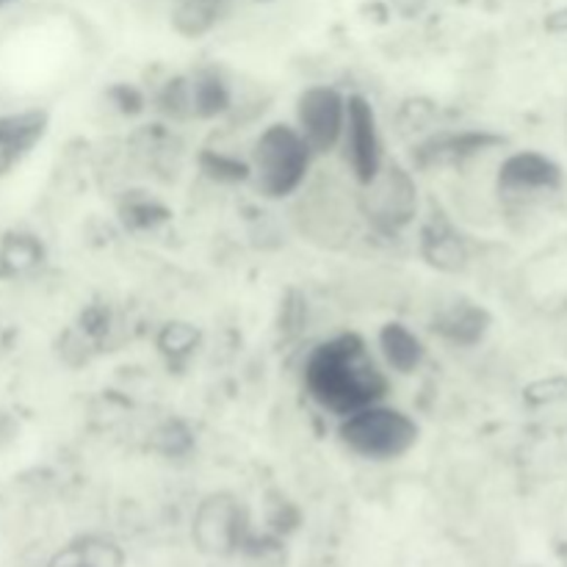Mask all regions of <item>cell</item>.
Segmentation results:
<instances>
[{"instance_id":"1","label":"cell","mask_w":567,"mask_h":567,"mask_svg":"<svg viewBox=\"0 0 567 567\" xmlns=\"http://www.w3.org/2000/svg\"><path fill=\"white\" fill-rule=\"evenodd\" d=\"M302 385L305 393L336 419L385 402L391 391V380L358 332H341L321 341L305 360Z\"/></svg>"},{"instance_id":"2","label":"cell","mask_w":567,"mask_h":567,"mask_svg":"<svg viewBox=\"0 0 567 567\" xmlns=\"http://www.w3.org/2000/svg\"><path fill=\"white\" fill-rule=\"evenodd\" d=\"M249 186L264 199H286L305 186L313 153L288 122H271L249 150Z\"/></svg>"},{"instance_id":"3","label":"cell","mask_w":567,"mask_h":567,"mask_svg":"<svg viewBox=\"0 0 567 567\" xmlns=\"http://www.w3.org/2000/svg\"><path fill=\"white\" fill-rule=\"evenodd\" d=\"M419 437L421 426L415 424V419L385 402L358 410L338 424V441L343 443V449L354 457L374 460V463L404 457L413 452Z\"/></svg>"},{"instance_id":"4","label":"cell","mask_w":567,"mask_h":567,"mask_svg":"<svg viewBox=\"0 0 567 567\" xmlns=\"http://www.w3.org/2000/svg\"><path fill=\"white\" fill-rule=\"evenodd\" d=\"M249 513L233 493L219 491L197 504L192 518V540L205 557L225 559L244 551L249 540Z\"/></svg>"},{"instance_id":"5","label":"cell","mask_w":567,"mask_h":567,"mask_svg":"<svg viewBox=\"0 0 567 567\" xmlns=\"http://www.w3.org/2000/svg\"><path fill=\"white\" fill-rule=\"evenodd\" d=\"M360 208L369 216L371 225L385 236H396L410 227L419 216V186L413 169L385 161L380 175L363 186Z\"/></svg>"},{"instance_id":"6","label":"cell","mask_w":567,"mask_h":567,"mask_svg":"<svg viewBox=\"0 0 567 567\" xmlns=\"http://www.w3.org/2000/svg\"><path fill=\"white\" fill-rule=\"evenodd\" d=\"M343 161L360 188L369 186L385 166V144H382L380 122L374 105L363 94L347 97V125L341 136Z\"/></svg>"},{"instance_id":"7","label":"cell","mask_w":567,"mask_h":567,"mask_svg":"<svg viewBox=\"0 0 567 567\" xmlns=\"http://www.w3.org/2000/svg\"><path fill=\"white\" fill-rule=\"evenodd\" d=\"M343 125H347V94L336 86H308L297 97V131L310 147L313 158L341 147Z\"/></svg>"},{"instance_id":"8","label":"cell","mask_w":567,"mask_h":567,"mask_svg":"<svg viewBox=\"0 0 567 567\" xmlns=\"http://www.w3.org/2000/svg\"><path fill=\"white\" fill-rule=\"evenodd\" d=\"M498 144H504V138L491 131H435L413 147V166L419 169L460 166Z\"/></svg>"},{"instance_id":"9","label":"cell","mask_w":567,"mask_h":567,"mask_svg":"<svg viewBox=\"0 0 567 567\" xmlns=\"http://www.w3.org/2000/svg\"><path fill=\"white\" fill-rule=\"evenodd\" d=\"M48 127L50 114L44 109L0 111V177L11 175L37 150Z\"/></svg>"},{"instance_id":"10","label":"cell","mask_w":567,"mask_h":567,"mask_svg":"<svg viewBox=\"0 0 567 567\" xmlns=\"http://www.w3.org/2000/svg\"><path fill=\"white\" fill-rule=\"evenodd\" d=\"M563 183V169L548 155L524 150L513 153L498 166V188L504 194H535L554 192Z\"/></svg>"},{"instance_id":"11","label":"cell","mask_w":567,"mask_h":567,"mask_svg":"<svg viewBox=\"0 0 567 567\" xmlns=\"http://www.w3.org/2000/svg\"><path fill=\"white\" fill-rule=\"evenodd\" d=\"M419 252L432 269L443 271V275H457L468 264V247L465 238L454 230L452 221L446 216H432L419 236Z\"/></svg>"},{"instance_id":"12","label":"cell","mask_w":567,"mask_h":567,"mask_svg":"<svg viewBox=\"0 0 567 567\" xmlns=\"http://www.w3.org/2000/svg\"><path fill=\"white\" fill-rule=\"evenodd\" d=\"M491 324V313L482 305L463 299V302H454L452 308L441 310L432 330L446 343H454V347H476L487 336Z\"/></svg>"},{"instance_id":"13","label":"cell","mask_w":567,"mask_h":567,"mask_svg":"<svg viewBox=\"0 0 567 567\" xmlns=\"http://www.w3.org/2000/svg\"><path fill=\"white\" fill-rule=\"evenodd\" d=\"M377 347H380V354L388 369L402 377L415 374L426 360L424 341L415 336V330L402 324V321H388V324H382L380 336H377Z\"/></svg>"},{"instance_id":"14","label":"cell","mask_w":567,"mask_h":567,"mask_svg":"<svg viewBox=\"0 0 567 567\" xmlns=\"http://www.w3.org/2000/svg\"><path fill=\"white\" fill-rule=\"evenodd\" d=\"M188 86H192L194 120H221V116H227L233 111V89L216 66H203V70L192 72L188 75Z\"/></svg>"},{"instance_id":"15","label":"cell","mask_w":567,"mask_h":567,"mask_svg":"<svg viewBox=\"0 0 567 567\" xmlns=\"http://www.w3.org/2000/svg\"><path fill=\"white\" fill-rule=\"evenodd\" d=\"M48 258L42 238L28 230H9L0 236V280H17L39 266Z\"/></svg>"},{"instance_id":"16","label":"cell","mask_w":567,"mask_h":567,"mask_svg":"<svg viewBox=\"0 0 567 567\" xmlns=\"http://www.w3.org/2000/svg\"><path fill=\"white\" fill-rule=\"evenodd\" d=\"M125 557L120 548L105 537H78L70 546L61 548L50 567H122Z\"/></svg>"},{"instance_id":"17","label":"cell","mask_w":567,"mask_h":567,"mask_svg":"<svg viewBox=\"0 0 567 567\" xmlns=\"http://www.w3.org/2000/svg\"><path fill=\"white\" fill-rule=\"evenodd\" d=\"M120 219L131 233L158 230L172 219V210L147 192H127L120 203Z\"/></svg>"},{"instance_id":"18","label":"cell","mask_w":567,"mask_h":567,"mask_svg":"<svg viewBox=\"0 0 567 567\" xmlns=\"http://www.w3.org/2000/svg\"><path fill=\"white\" fill-rule=\"evenodd\" d=\"M197 166L203 177L216 186H241L249 183V161L227 153L219 147H203L197 155Z\"/></svg>"},{"instance_id":"19","label":"cell","mask_w":567,"mask_h":567,"mask_svg":"<svg viewBox=\"0 0 567 567\" xmlns=\"http://www.w3.org/2000/svg\"><path fill=\"white\" fill-rule=\"evenodd\" d=\"M199 330L188 321H169V324L161 327L158 338H155V347H158L161 358L169 365H186L194 358V352L199 349Z\"/></svg>"},{"instance_id":"20","label":"cell","mask_w":567,"mask_h":567,"mask_svg":"<svg viewBox=\"0 0 567 567\" xmlns=\"http://www.w3.org/2000/svg\"><path fill=\"white\" fill-rule=\"evenodd\" d=\"M155 109L172 122H192V86H188V75L166 78L164 86L155 92Z\"/></svg>"},{"instance_id":"21","label":"cell","mask_w":567,"mask_h":567,"mask_svg":"<svg viewBox=\"0 0 567 567\" xmlns=\"http://www.w3.org/2000/svg\"><path fill=\"white\" fill-rule=\"evenodd\" d=\"M216 14H219L216 11V0H183L177 6L172 22H175L177 33H183L188 39H197L216 25Z\"/></svg>"},{"instance_id":"22","label":"cell","mask_w":567,"mask_h":567,"mask_svg":"<svg viewBox=\"0 0 567 567\" xmlns=\"http://www.w3.org/2000/svg\"><path fill=\"white\" fill-rule=\"evenodd\" d=\"M150 449L161 457H186L194 449V435L186 421L169 419L150 435Z\"/></svg>"},{"instance_id":"23","label":"cell","mask_w":567,"mask_h":567,"mask_svg":"<svg viewBox=\"0 0 567 567\" xmlns=\"http://www.w3.org/2000/svg\"><path fill=\"white\" fill-rule=\"evenodd\" d=\"M437 120V109L430 100H408L399 111V131L404 136H421V133L432 131Z\"/></svg>"},{"instance_id":"24","label":"cell","mask_w":567,"mask_h":567,"mask_svg":"<svg viewBox=\"0 0 567 567\" xmlns=\"http://www.w3.org/2000/svg\"><path fill=\"white\" fill-rule=\"evenodd\" d=\"M105 97H109L111 105H114V109L125 116L142 114L144 105H147L144 92L138 86H133V83H114V86H109Z\"/></svg>"},{"instance_id":"25","label":"cell","mask_w":567,"mask_h":567,"mask_svg":"<svg viewBox=\"0 0 567 567\" xmlns=\"http://www.w3.org/2000/svg\"><path fill=\"white\" fill-rule=\"evenodd\" d=\"M565 393H567V382L559 380V377H551V380L535 382V385L526 391V399H529L532 404H546V402H557V399H563Z\"/></svg>"},{"instance_id":"26","label":"cell","mask_w":567,"mask_h":567,"mask_svg":"<svg viewBox=\"0 0 567 567\" xmlns=\"http://www.w3.org/2000/svg\"><path fill=\"white\" fill-rule=\"evenodd\" d=\"M280 330L282 332H291L297 330L299 324H302V313H305V299L299 297V293H291V297L286 299V305H282L280 310Z\"/></svg>"},{"instance_id":"27","label":"cell","mask_w":567,"mask_h":567,"mask_svg":"<svg viewBox=\"0 0 567 567\" xmlns=\"http://www.w3.org/2000/svg\"><path fill=\"white\" fill-rule=\"evenodd\" d=\"M546 28L551 33H567V6H563V9L551 11V14L546 17Z\"/></svg>"},{"instance_id":"28","label":"cell","mask_w":567,"mask_h":567,"mask_svg":"<svg viewBox=\"0 0 567 567\" xmlns=\"http://www.w3.org/2000/svg\"><path fill=\"white\" fill-rule=\"evenodd\" d=\"M6 3H14V0H0V6H6Z\"/></svg>"}]
</instances>
